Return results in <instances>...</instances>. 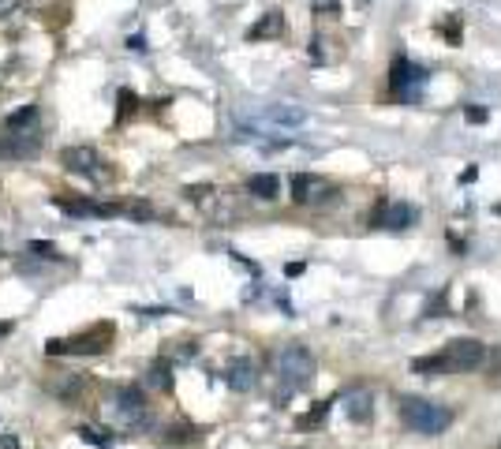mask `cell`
<instances>
[{
	"mask_svg": "<svg viewBox=\"0 0 501 449\" xmlns=\"http://www.w3.org/2000/svg\"><path fill=\"white\" fill-rule=\"evenodd\" d=\"M397 412H401L404 424L419 434H442V431L453 427V412L445 404L427 401V397H412V393L397 397Z\"/></svg>",
	"mask_w": 501,
	"mask_h": 449,
	"instance_id": "1",
	"label": "cell"
},
{
	"mask_svg": "<svg viewBox=\"0 0 501 449\" xmlns=\"http://www.w3.org/2000/svg\"><path fill=\"white\" fill-rule=\"evenodd\" d=\"M273 363V375L284 382L288 390H299V386H311L314 378V356L303 348V345H284L270 356Z\"/></svg>",
	"mask_w": 501,
	"mask_h": 449,
	"instance_id": "2",
	"label": "cell"
},
{
	"mask_svg": "<svg viewBox=\"0 0 501 449\" xmlns=\"http://www.w3.org/2000/svg\"><path fill=\"white\" fill-rule=\"evenodd\" d=\"M105 345H109V326H98L94 334H83V337H71V341L52 337L49 345H45V352L49 356H68V352H75V356H98V352H105Z\"/></svg>",
	"mask_w": 501,
	"mask_h": 449,
	"instance_id": "3",
	"label": "cell"
},
{
	"mask_svg": "<svg viewBox=\"0 0 501 449\" xmlns=\"http://www.w3.org/2000/svg\"><path fill=\"white\" fill-rule=\"evenodd\" d=\"M146 419V397L139 386H124L116 393V424L120 427H142Z\"/></svg>",
	"mask_w": 501,
	"mask_h": 449,
	"instance_id": "4",
	"label": "cell"
},
{
	"mask_svg": "<svg viewBox=\"0 0 501 449\" xmlns=\"http://www.w3.org/2000/svg\"><path fill=\"white\" fill-rule=\"evenodd\" d=\"M329 195H337V188L329 180H322V176H311V173H296L292 176V199L296 203H303V206H318V203H326Z\"/></svg>",
	"mask_w": 501,
	"mask_h": 449,
	"instance_id": "5",
	"label": "cell"
},
{
	"mask_svg": "<svg viewBox=\"0 0 501 449\" xmlns=\"http://www.w3.org/2000/svg\"><path fill=\"white\" fill-rule=\"evenodd\" d=\"M442 356L449 360V371H471V367H479L486 360V348L471 337H460V341H449V348Z\"/></svg>",
	"mask_w": 501,
	"mask_h": 449,
	"instance_id": "6",
	"label": "cell"
},
{
	"mask_svg": "<svg viewBox=\"0 0 501 449\" xmlns=\"http://www.w3.org/2000/svg\"><path fill=\"white\" fill-rule=\"evenodd\" d=\"M340 408H345V416L352 419V424H367L374 412V393L367 386H348L345 393H340Z\"/></svg>",
	"mask_w": 501,
	"mask_h": 449,
	"instance_id": "7",
	"label": "cell"
},
{
	"mask_svg": "<svg viewBox=\"0 0 501 449\" xmlns=\"http://www.w3.org/2000/svg\"><path fill=\"white\" fill-rule=\"evenodd\" d=\"M38 150H42V135L38 131H11V135L0 139V157H11V161L34 157Z\"/></svg>",
	"mask_w": 501,
	"mask_h": 449,
	"instance_id": "8",
	"label": "cell"
},
{
	"mask_svg": "<svg viewBox=\"0 0 501 449\" xmlns=\"http://www.w3.org/2000/svg\"><path fill=\"white\" fill-rule=\"evenodd\" d=\"M60 161L71 169V173H86V176H101V157L94 147H68L60 154Z\"/></svg>",
	"mask_w": 501,
	"mask_h": 449,
	"instance_id": "9",
	"label": "cell"
},
{
	"mask_svg": "<svg viewBox=\"0 0 501 449\" xmlns=\"http://www.w3.org/2000/svg\"><path fill=\"white\" fill-rule=\"evenodd\" d=\"M371 221L378 224V229H408V224L415 221V210L408 203H381Z\"/></svg>",
	"mask_w": 501,
	"mask_h": 449,
	"instance_id": "10",
	"label": "cell"
},
{
	"mask_svg": "<svg viewBox=\"0 0 501 449\" xmlns=\"http://www.w3.org/2000/svg\"><path fill=\"white\" fill-rule=\"evenodd\" d=\"M225 382H229V386H232L236 393L255 390V386H258V367H255V360H247V356L232 360V363H229V371H225Z\"/></svg>",
	"mask_w": 501,
	"mask_h": 449,
	"instance_id": "11",
	"label": "cell"
},
{
	"mask_svg": "<svg viewBox=\"0 0 501 449\" xmlns=\"http://www.w3.org/2000/svg\"><path fill=\"white\" fill-rule=\"evenodd\" d=\"M262 120L273 124V127H299V124H307V113H303L299 105L281 101V105H270V109L262 113Z\"/></svg>",
	"mask_w": 501,
	"mask_h": 449,
	"instance_id": "12",
	"label": "cell"
},
{
	"mask_svg": "<svg viewBox=\"0 0 501 449\" xmlns=\"http://www.w3.org/2000/svg\"><path fill=\"white\" fill-rule=\"evenodd\" d=\"M340 49L333 38H326V34H314L311 38V45H307V57L314 60V64H333V60H340Z\"/></svg>",
	"mask_w": 501,
	"mask_h": 449,
	"instance_id": "13",
	"label": "cell"
},
{
	"mask_svg": "<svg viewBox=\"0 0 501 449\" xmlns=\"http://www.w3.org/2000/svg\"><path fill=\"white\" fill-rule=\"evenodd\" d=\"M284 34V19H281V11H266L255 26H250V42H258V38H281Z\"/></svg>",
	"mask_w": 501,
	"mask_h": 449,
	"instance_id": "14",
	"label": "cell"
},
{
	"mask_svg": "<svg viewBox=\"0 0 501 449\" xmlns=\"http://www.w3.org/2000/svg\"><path fill=\"white\" fill-rule=\"evenodd\" d=\"M247 191L255 195V199H277V195H281V180L273 173H258V176L247 180Z\"/></svg>",
	"mask_w": 501,
	"mask_h": 449,
	"instance_id": "15",
	"label": "cell"
},
{
	"mask_svg": "<svg viewBox=\"0 0 501 449\" xmlns=\"http://www.w3.org/2000/svg\"><path fill=\"white\" fill-rule=\"evenodd\" d=\"M419 79H423V72H415L412 64H408L404 57L393 64V90H401V94H408V90H412V83H419Z\"/></svg>",
	"mask_w": 501,
	"mask_h": 449,
	"instance_id": "16",
	"label": "cell"
},
{
	"mask_svg": "<svg viewBox=\"0 0 501 449\" xmlns=\"http://www.w3.org/2000/svg\"><path fill=\"white\" fill-rule=\"evenodd\" d=\"M52 206L71 217H90V214L98 217V203H90V199H52Z\"/></svg>",
	"mask_w": 501,
	"mask_h": 449,
	"instance_id": "17",
	"label": "cell"
},
{
	"mask_svg": "<svg viewBox=\"0 0 501 449\" xmlns=\"http://www.w3.org/2000/svg\"><path fill=\"white\" fill-rule=\"evenodd\" d=\"M34 120H38V105H23L19 113L8 116V131H30Z\"/></svg>",
	"mask_w": 501,
	"mask_h": 449,
	"instance_id": "18",
	"label": "cell"
},
{
	"mask_svg": "<svg viewBox=\"0 0 501 449\" xmlns=\"http://www.w3.org/2000/svg\"><path fill=\"white\" fill-rule=\"evenodd\" d=\"M146 386L154 390H173V375H168V363H154L146 371Z\"/></svg>",
	"mask_w": 501,
	"mask_h": 449,
	"instance_id": "19",
	"label": "cell"
},
{
	"mask_svg": "<svg viewBox=\"0 0 501 449\" xmlns=\"http://www.w3.org/2000/svg\"><path fill=\"white\" fill-rule=\"evenodd\" d=\"M412 367L419 375H445L449 371V360H445V356H430V360H415Z\"/></svg>",
	"mask_w": 501,
	"mask_h": 449,
	"instance_id": "20",
	"label": "cell"
},
{
	"mask_svg": "<svg viewBox=\"0 0 501 449\" xmlns=\"http://www.w3.org/2000/svg\"><path fill=\"white\" fill-rule=\"evenodd\" d=\"M49 390L57 393V397H75V393H79V378H75V375H64L60 382H52Z\"/></svg>",
	"mask_w": 501,
	"mask_h": 449,
	"instance_id": "21",
	"label": "cell"
},
{
	"mask_svg": "<svg viewBox=\"0 0 501 449\" xmlns=\"http://www.w3.org/2000/svg\"><path fill=\"white\" fill-rule=\"evenodd\" d=\"M79 438H83V442H94V445H101V449H109V434H105L101 427H79Z\"/></svg>",
	"mask_w": 501,
	"mask_h": 449,
	"instance_id": "22",
	"label": "cell"
},
{
	"mask_svg": "<svg viewBox=\"0 0 501 449\" xmlns=\"http://www.w3.org/2000/svg\"><path fill=\"white\" fill-rule=\"evenodd\" d=\"M26 255H42V258H57V247L49 240H30L26 244Z\"/></svg>",
	"mask_w": 501,
	"mask_h": 449,
	"instance_id": "23",
	"label": "cell"
},
{
	"mask_svg": "<svg viewBox=\"0 0 501 449\" xmlns=\"http://www.w3.org/2000/svg\"><path fill=\"white\" fill-rule=\"evenodd\" d=\"M326 408H329V404H318L311 416H303V419H299V427H318V424H322V416H326Z\"/></svg>",
	"mask_w": 501,
	"mask_h": 449,
	"instance_id": "24",
	"label": "cell"
},
{
	"mask_svg": "<svg viewBox=\"0 0 501 449\" xmlns=\"http://www.w3.org/2000/svg\"><path fill=\"white\" fill-rule=\"evenodd\" d=\"M314 11H333V16H340V0H311Z\"/></svg>",
	"mask_w": 501,
	"mask_h": 449,
	"instance_id": "25",
	"label": "cell"
},
{
	"mask_svg": "<svg viewBox=\"0 0 501 449\" xmlns=\"http://www.w3.org/2000/svg\"><path fill=\"white\" fill-rule=\"evenodd\" d=\"M131 109H135V94H131V90H120V116H127Z\"/></svg>",
	"mask_w": 501,
	"mask_h": 449,
	"instance_id": "26",
	"label": "cell"
},
{
	"mask_svg": "<svg viewBox=\"0 0 501 449\" xmlns=\"http://www.w3.org/2000/svg\"><path fill=\"white\" fill-rule=\"evenodd\" d=\"M464 116H468L471 124H486V120H490V113H486V109H468Z\"/></svg>",
	"mask_w": 501,
	"mask_h": 449,
	"instance_id": "27",
	"label": "cell"
},
{
	"mask_svg": "<svg viewBox=\"0 0 501 449\" xmlns=\"http://www.w3.org/2000/svg\"><path fill=\"white\" fill-rule=\"evenodd\" d=\"M188 195H191L195 203H202L206 195H214V188H206V183H199V188H188Z\"/></svg>",
	"mask_w": 501,
	"mask_h": 449,
	"instance_id": "28",
	"label": "cell"
},
{
	"mask_svg": "<svg viewBox=\"0 0 501 449\" xmlns=\"http://www.w3.org/2000/svg\"><path fill=\"white\" fill-rule=\"evenodd\" d=\"M0 449H19V438L16 434H0Z\"/></svg>",
	"mask_w": 501,
	"mask_h": 449,
	"instance_id": "29",
	"label": "cell"
},
{
	"mask_svg": "<svg viewBox=\"0 0 501 449\" xmlns=\"http://www.w3.org/2000/svg\"><path fill=\"white\" fill-rule=\"evenodd\" d=\"M19 0H0V16H8V11H16Z\"/></svg>",
	"mask_w": 501,
	"mask_h": 449,
	"instance_id": "30",
	"label": "cell"
},
{
	"mask_svg": "<svg viewBox=\"0 0 501 449\" xmlns=\"http://www.w3.org/2000/svg\"><path fill=\"white\" fill-rule=\"evenodd\" d=\"M8 329H11V326H8V322H0V334H8Z\"/></svg>",
	"mask_w": 501,
	"mask_h": 449,
	"instance_id": "31",
	"label": "cell"
}]
</instances>
